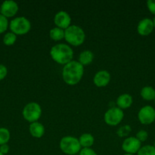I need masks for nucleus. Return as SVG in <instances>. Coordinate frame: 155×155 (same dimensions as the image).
I'll list each match as a JSON object with an SVG mask.
<instances>
[{"mask_svg": "<svg viewBox=\"0 0 155 155\" xmlns=\"http://www.w3.org/2000/svg\"><path fill=\"white\" fill-rule=\"evenodd\" d=\"M81 146L83 148H91L94 143V138L90 133H84L78 139Z\"/></svg>", "mask_w": 155, "mask_h": 155, "instance_id": "obj_18", "label": "nucleus"}, {"mask_svg": "<svg viewBox=\"0 0 155 155\" xmlns=\"http://www.w3.org/2000/svg\"><path fill=\"white\" fill-rule=\"evenodd\" d=\"M79 155H97L96 151L91 148H83L81 149Z\"/></svg>", "mask_w": 155, "mask_h": 155, "instance_id": "obj_26", "label": "nucleus"}, {"mask_svg": "<svg viewBox=\"0 0 155 155\" xmlns=\"http://www.w3.org/2000/svg\"><path fill=\"white\" fill-rule=\"evenodd\" d=\"M132 131V128L129 125H124L118 129L117 130V135L119 137H126L129 135Z\"/></svg>", "mask_w": 155, "mask_h": 155, "instance_id": "obj_23", "label": "nucleus"}, {"mask_svg": "<svg viewBox=\"0 0 155 155\" xmlns=\"http://www.w3.org/2000/svg\"><path fill=\"white\" fill-rule=\"evenodd\" d=\"M9 27V21L8 18L0 14V33H2L5 31Z\"/></svg>", "mask_w": 155, "mask_h": 155, "instance_id": "obj_24", "label": "nucleus"}, {"mask_svg": "<svg viewBox=\"0 0 155 155\" xmlns=\"http://www.w3.org/2000/svg\"><path fill=\"white\" fill-rule=\"evenodd\" d=\"M59 148L64 154L68 155L77 154L81 149L78 139L70 136L62 138L59 142Z\"/></svg>", "mask_w": 155, "mask_h": 155, "instance_id": "obj_4", "label": "nucleus"}, {"mask_svg": "<svg viewBox=\"0 0 155 155\" xmlns=\"http://www.w3.org/2000/svg\"><path fill=\"white\" fill-rule=\"evenodd\" d=\"M147 7L150 13L155 15V0H148L147 2Z\"/></svg>", "mask_w": 155, "mask_h": 155, "instance_id": "obj_27", "label": "nucleus"}, {"mask_svg": "<svg viewBox=\"0 0 155 155\" xmlns=\"http://www.w3.org/2000/svg\"><path fill=\"white\" fill-rule=\"evenodd\" d=\"M8 70L5 65L0 64V81L5 79V77L7 76Z\"/></svg>", "mask_w": 155, "mask_h": 155, "instance_id": "obj_28", "label": "nucleus"}, {"mask_svg": "<svg viewBox=\"0 0 155 155\" xmlns=\"http://www.w3.org/2000/svg\"><path fill=\"white\" fill-rule=\"evenodd\" d=\"M153 146H154V148H155V142H154V145H153Z\"/></svg>", "mask_w": 155, "mask_h": 155, "instance_id": "obj_34", "label": "nucleus"}, {"mask_svg": "<svg viewBox=\"0 0 155 155\" xmlns=\"http://www.w3.org/2000/svg\"><path fill=\"white\" fill-rule=\"evenodd\" d=\"M133 103V98L132 96L129 94L125 93L122 94L117 98L116 99V104L119 108L122 109H127L132 106Z\"/></svg>", "mask_w": 155, "mask_h": 155, "instance_id": "obj_14", "label": "nucleus"}, {"mask_svg": "<svg viewBox=\"0 0 155 155\" xmlns=\"http://www.w3.org/2000/svg\"><path fill=\"white\" fill-rule=\"evenodd\" d=\"M17 40V35L12 32H9L3 37V42L6 45H12Z\"/></svg>", "mask_w": 155, "mask_h": 155, "instance_id": "obj_21", "label": "nucleus"}, {"mask_svg": "<svg viewBox=\"0 0 155 155\" xmlns=\"http://www.w3.org/2000/svg\"><path fill=\"white\" fill-rule=\"evenodd\" d=\"M154 104H155V100H154Z\"/></svg>", "mask_w": 155, "mask_h": 155, "instance_id": "obj_35", "label": "nucleus"}, {"mask_svg": "<svg viewBox=\"0 0 155 155\" xmlns=\"http://www.w3.org/2000/svg\"><path fill=\"white\" fill-rule=\"evenodd\" d=\"M9 28L15 35H24L30 31L31 24L25 17H17L11 21Z\"/></svg>", "mask_w": 155, "mask_h": 155, "instance_id": "obj_5", "label": "nucleus"}, {"mask_svg": "<svg viewBox=\"0 0 155 155\" xmlns=\"http://www.w3.org/2000/svg\"><path fill=\"white\" fill-rule=\"evenodd\" d=\"M50 54L55 62L65 65L72 61L74 51L67 44L59 43L52 47Z\"/></svg>", "mask_w": 155, "mask_h": 155, "instance_id": "obj_2", "label": "nucleus"}, {"mask_svg": "<svg viewBox=\"0 0 155 155\" xmlns=\"http://www.w3.org/2000/svg\"><path fill=\"white\" fill-rule=\"evenodd\" d=\"M50 36L54 41L62 40L65 37V30L57 27H53L50 30Z\"/></svg>", "mask_w": 155, "mask_h": 155, "instance_id": "obj_19", "label": "nucleus"}, {"mask_svg": "<svg viewBox=\"0 0 155 155\" xmlns=\"http://www.w3.org/2000/svg\"><path fill=\"white\" fill-rule=\"evenodd\" d=\"M111 76L107 71L102 70L97 72L93 78L94 85L97 87H105L109 84Z\"/></svg>", "mask_w": 155, "mask_h": 155, "instance_id": "obj_13", "label": "nucleus"}, {"mask_svg": "<svg viewBox=\"0 0 155 155\" xmlns=\"http://www.w3.org/2000/svg\"><path fill=\"white\" fill-rule=\"evenodd\" d=\"M152 21H153V27L155 28V17L153 18V19L152 20Z\"/></svg>", "mask_w": 155, "mask_h": 155, "instance_id": "obj_30", "label": "nucleus"}, {"mask_svg": "<svg viewBox=\"0 0 155 155\" xmlns=\"http://www.w3.org/2000/svg\"><path fill=\"white\" fill-rule=\"evenodd\" d=\"M62 79L66 84L74 86L78 84L84 75V66L77 61H71L62 68Z\"/></svg>", "mask_w": 155, "mask_h": 155, "instance_id": "obj_1", "label": "nucleus"}, {"mask_svg": "<svg viewBox=\"0 0 155 155\" xmlns=\"http://www.w3.org/2000/svg\"><path fill=\"white\" fill-rule=\"evenodd\" d=\"M124 155H134V154H127V153H126Z\"/></svg>", "mask_w": 155, "mask_h": 155, "instance_id": "obj_31", "label": "nucleus"}, {"mask_svg": "<svg viewBox=\"0 0 155 155\" xmlns=\"http://www.w3.org/2000/svg\"><path fill=\"white\" fill-rule=\"evenodd\" d=\"M124 117V112L118 107L108 109L104 114V121L107 125L115 127L119 125Z\"/></svg>", "mask_w": 155, "mask_h": 155, "instance_id": "obj_7", "label": "nucleus"}, {"mask_svg": "<svg viewBox=\"0 0 155 155\" xmlns=\"http://www.w3.org/2000/svg\"><path fill=\"white\" fill-rule=\"evenodd\" d=\"M54 23L56 27L65 30L71 26V16L65 11H59L55 15Z\"/></svg>", "mask_w": 155, "mask_h": 155, "instance_id": "obj_10", "label": "nucleus"}, {"mask_svg": "<svg viewBox=\"0 0 155 155\" xmlns=\"http://www.w3.org/2000/svg\"><path fill=\"white\" fill-rule=\"evenodd\" d=\"M141 148V142L138 139H136V137L133 136L126 138L122 144V148L127 154H136Z\"/></svg>", "mask_w": 155, "mask_h": 155, "instance_id": "obj_9", "label": "nucleus"}, {"mask_svg": "<svg viewBox=\"0 0 155 155\" xmlns=\"http://www.w3.org/2000/svg\"><path fill=\"white\" fill-rule=\"evenodd\" d=\"M135 137H136V139H138L141 142H145L147 139V138H148V133H147V131H145V130H139V131L136 133Z\"/></svg>", "mask_w": 155, "mask_h": 155, "instance_id": "obj_25", "label": "nucleus"}, {"mask_svg": "<svg viewBox=\"0 0 155 155\" xmlns=\"http://www.w3.org/2000/svg\"><path fill=\"white\" fill-rule=\"evenodd\" d=\"M0 14H1V5H0Z\"/></svg>", "mask_w": 155, "mask_h": 155, "instance_id": "obj_32", "label": "nucleus"}, {"mask_svg": "<svg viewBox=\"0 0 155 155\" xmlns=\"http://www.w3.org/2000/svg\"><path fill=\"white\" fill-rule=\"evenodd\" d=\"M153 24L151 19L148 18H145L144 19L141 20L137 26V31L138 34L142 36H146L150 35L153 32Z\"/></svg>", "mask_w": 155, "mask_h": 155, "instance_id": "obj_12", "label": "nucleus"}, {"mask_svg": "<svg viewBox=\"0 0 155 155\" xmlns=\"http://www.w3.org/2000/svg\"><path fill=\"white\" fill-rule=\"evenodd\" d=\"M94 58V55L92 51L90 50H84L79 54L78 62L82 66H85V65L90 64L93 61Z\"/></svg>", "mask_w": 155, "mask_h": 155, "instance_id": "obj_16", "label": "nucleus"}, {"mask_svg": "<svg viewBox=\"0 0 155 155\" xmlns=\"http://www.w3.org/2000/svg\"><path fill=\"white\" fill-rule=\"evenodd\" d=\"M18 11V4L12 0H7V1L3 2L1 5V15L7 18L15 16Z\"/></svg>", "mask_w": 155, "mask_h": 155, "instance_id": "obj_11", "label": "nucleus"}, {"mask_svg": "<svg viewBox=\"0 0 155 155\" xmlns=\"http://www.w3.org/2000/svg\"><path fill=\"white\" fill-rule=\"evenodd\" d=\"M0 155H4V154H2V153L0 152Z\"/></svg>", "mask_w": 155, "mask_h": 155, "instance_id": "obj_33", "label": "nucleus"}, {"mask_svg": "<svg viewBox=\"0 0 155 155\" xmlns=\"http://www.w3.org/2000/svg\"><path fill=\"white\" fill-rule=\"evenodd\" d=\"M10 132L6 128H0V145L7 144L10 139Z\"/></svg>", "mask_w": 155, "mask_h": 155, "instance_id": "obj_20", "label": "nucleus"}, {"mask_svg": "<svg viewBox=\"0 0 155 155\" xmlns=\"http://www.w3.org/2000/svg\"><path fill=\"white\" fill-rule=\"evenodd\" d=\"M42 109L40 105L36 102H30L24 106L22 111L23 117L29 123L36 122L40 118Z\"/></svg>", "mask_w": 155, "mask_h": 155, "instance_id": "obj_6", "label": "nucleus"}, {"mask_svg": "<svg viewBox=\"0 0 155 155\" xmlns=\"http://www.w3.org/2000/svg\"><path fill=\"white\" fill-rule=\"evenodd\" d=\"M9 151V146L7 144H5V145H0V152L3 154H8Z\"/></svg>", "mask_w": 155, "mask_h": 155, "instance_id": "obj_29", "label": "nucleus"}, {"mask_svg": "<svg viewBox=\"0 0 155 155\" xmlns=\"http://www.w3.org/2000/svg\"><path fill=\"white\" fill-rule=\"evenodd\" d=\"M64 39L70 45L79 46L84 42L85 33L81 27L77 25H71L65 30Z\"/></svg>", "mask_w": 155, "mask_h": 155, "instance_id": "obj_3", "label": "nucleus"}, {"mask_svg": "<svg viewBox=\"0 0 155 155\" xmlns=\"http://www.w3.org/2000/svg\"><path fill=\"white\" fill-rule=\"evenodd\" d=\"M29 132L33 137L40 139L42 137L45 133V128L44 126L40 122L31 123L29 127Z\"/></svg>", "mask_w": 155, "mask_h": 155, "instance_id": "obj_15", "label": "nucleus"}, {"mask_svg": "<svg viewBox=\"0 0 155 155\" xmlns=\"http://www.w3.org/2000/svg\"><path fill=\"white\" fill-rule=\"evenodd\" d=\"M138 118L141 124H151L155 120V109L150 105L144 106L138 111Z\"/></svg>", "mask_w": 155, "mask_h": 155, "instance_id": "obj_8", "label": "nucleus"}, {"mask_svg": "<svg viewBox=\"0 0 155 155\" xmlns=\"http://www.w3.org/2000/svg\"><path fill=\"white\" fill-rule=\"evenodd\" d=\"M141 96L145 101L155 100V89L151 86H144L141 89Z\"/></svg>", "mask_w": 155, "mask_h": 155, "instance_id": "obj_17", "label": "nucleus"}, {"mask_svg": "<svg viewBox=\"0 0 155 155\" xmlns=\"http://www.w3.org/2000/svg\"><path fill=\"white\" fill-rule=\"evenodd\" d=\"M137 154L138 155H155V148L153 145H144L140 148Z\"/></svg>", "mask_w": 155, "mask_h": 155, "instance_id": "obj_22", "label": "nucleus"}]
</instances>
